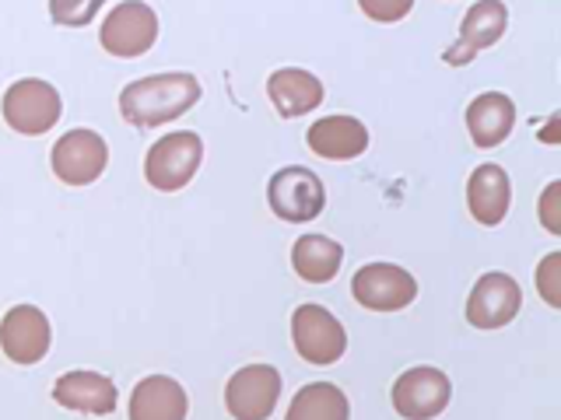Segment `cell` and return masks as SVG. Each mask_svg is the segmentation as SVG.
<instances>
[{"label":"cell","mask_w":561,"mask_h":420,"mask_svg":"<svg viewBox=\"0 0 561 420\" xmlns=\"http://www.w3.org/2000/svg\"><path fill=\"white\" fill-rule=\"evenodd\" d=\"M201 98V81L186 70L151 74L127 84L119 92V113L130 127H165V122L190 113Z\"/></svg>","instance_id":"6da1fadb"},{"label":"cell","mask_w":561,"mask_h":420,"mask_svg":"<svg viewBox=\"0 0 561 420\" xmlns=\"http://www.w3.org/2000/svg\"><path fill=\"white\" fill-rule=\"evenodd\" d=\"M201 162H204V140L193 130H175L158 140V144H151L145 158V179L158 192H175L186 183H193Z\"/></svg>","instance_id":"7a4b0ae2"},{"label":"cell","mask_w":561,"mask_h":420,"mask_svg":"<svg viewBox=\"0 0 561 420\" xmlns=\"http://www.w3.org/2000/svg\"><path fill=\"white\" fill-rule=\"evenodd\" d=\"M0 109H4V119H8L11 130L25 133V137H39L49 127H57V119L64 113V102H60V92L49 81L22 78L4 92V105H0Z\"/></svg>","instance_id":"3957f363"},{"label":"cell","mask_w":561,"mask_h":420,"mask_svg":"<svg viewBox=\"0 0 561 420\" xmlns=\"http://www.w3.org/2000/svg\"><path fill=\"white\" fill-rule=\"evenodd\" d=\"M291 340L295 350L309 364H333L344 358L347 350V332L337 323V315L323 305H298L291 315Z\"/></svg>","instance_id":"277c9868"},{"label":"cell","mask_w":561,"mask_h":420,"mask_svg":"<svg viewBox=\"0 0 561 420\" xmlns=\"http://www.w3.org/2000/svg\"><path fill=\"white\" fill-rule=\"evenodd\" d=\"M280 378L271 364H245L225 385V407L236 420H267L280 399Z\"/></svg>","instance_id":"5b68a950"},{"label":"cell","mask_w":561,"mask_h":420,"mask_svg":"<svg viewBox=\"0 0 561 420\" xmlns=\"http://www.w3.org/2000/svg\"><path fill=\"white\" fill-rule=\"evenodd\" d=\"M267 200L271 210L280 221H291V224H302L323 214V203H327V192L320 175L302 168V165H288L274 172V179L267 186Z\"/></svg>","instance_id":"8992f818"},{"label":"cell","mask_w":561,"mask_h":420,"mask_svg":"<svg viewBox=\"0 0 561 420\" xmlns=\"http://www.w3.org/2000/svg\"><path fill=\"white\" fill-rule=\"evenodd\" d=\"M351 294L368 312H400L417 298V280L397 262H368L351 277Z\"/></svg>","instance_id":"52a82bcc"},{"label":"cell","mask_w":561,"mask_h":420,"mask_svg":"<svg viewBox=\"0 0 561 420\" xmlns=\"http://www.w3.org/2000/svg\"><path fill=\"white\" fill-rule=\"evenodd\" d=\"M154 39H158V18L148 4H137V0L116 4L105 14L102 35H99L105 52H113L119 60H134L140 52H148Z\"/></svg>","instance_id":"ba28073f"},{"label":"cell","mask_w":561,"mask_h":420,"mask_svg":"<svg viewBox=\"0 0 561 420\" xmlns=\"http://www.w3.org/2000/svg\"><path fill=\"white\" fill-rule=\"evenodd\" d=\"M453 385L449 375L438 372V368H408L397 382H393V410L403 420H435L449 407Z\"/></svg>","instance_id":"9c48e42d"},{"label":"cell","mask_w":561,"mask_h":420,"mask_svg":"<svg viewBox=\"0 0 561 420\" xmlns=\"http://www.w3.org/2000/svg\"><path fill=\"white\" fill-rule=\"evenodd\" d=\"M49 165L60 183L88 186L110 165V148H105V140L95 130H70L57 140V148L49 154Z\"/></svg>","instance_id":"30bf717a"},{"label":"cell","mask_w":561,"mask_h":420,"mask_svg":"<svg viewBox=\"0 0 561 420\" xmlns=\"http://www.w3.org/2000/svg\"><path fill=\"white\" fill-rule=\"evenodd\" d=\"M49 340H53L49 319L35 305H14L0 319V350L14 364H39L49 354Z\"/></svg>","instance_id":"8fae6325"},{"label":"cell","mask_w":561,"mask_h":420,"mask_svg":"<svg viewBox=\"0 0 561 420\" xmlns=\"http://www.w3.org/2000/svg\"><path fill=\"white\" fill-rule=\"evenodd\" d=\"M523 305V291L508 273H484L467 298V323L473 329H502Z\"/></svg>","instance_id":"7c38bea8"},{"label":"cell","mask_w":561,"mask_h":420,"mask_svg":"<svg viewBox=\"0 0 561 420\" xmlns=\"http://www.w3.org/2000/svg\"><path fill=\"white\" fill-rule=\"evenodd\" d=\"M508 28V8L499 4V0H478L470 4V11L463 14V25H460V43L453 49L443 52V60L449 67H463L473 52H481L488 46H495Z\"/></svg>","instance_id":"4fadbf2b"},{"label":"cell","mask_w":561,"mask_h":420,"mask_svg":"<svg viewBox=\"0 0 561 420\" xmlns=\"http://www.w3.org/2000/svg\"><path fill=\"white\" fill-rule=\"evenodd\" d=\"M508 203H513V183L502 165L488 162L481 168L470 172V183H467V207L478 224L484 228H495L505 221L508 214Z\"/></svg>","instance_id":"5bb4252c"},{"label":"cell","mask_w":561,"mask_h":420,"mask_svg":"<svg viewBox=\"0 0 561 420\" xmlns=\"http://www.w3.org/2000/svg\"><path fill=\"white\" fill-rule=\"evenodd\" d=\"M306 140L312 154L327 158V162H351V158L365 154L368 127L355 116H323L309 127Z\"/></svg>","instance_id":"9a60e30c"},{"label":"cell","mask_w":561,"mask_h":420,"mask_svg":"<svg viewBox=\"0 0 561 420\" xmlns=\"http://www.w3.org/2000/svg\"><path fill=\"white\" fill-rule=\"evenodd\" d=\"M53 399L67 410L92 413V417H110L116 410V385L99 372H67L53 385Z\"/></svg>","instance_id":"2e32d148"},{"label":"cell","mask_w":561,"mask_h":420,"mask_svg":"<svg viewBox=\"0 0 561 420\" xmlns=\"http://www.w3.org/2000/svg\"><path fill=\"white\" fill-rule=\"evenodd\" d=\"M186 389L169 375H148L130 393V420H186Z\"/></svg>","instance_id":"e0dca14e"},{"label":"cell","mask_w":561,"mask_h":420,"mask_svg":"<svg viewBox=\"0 0 561 420\" xmlns=\"http://www.w3.org/2000/svg\"><path fill=\"white\" fill-rule=\"evenodd\" d=\"M516 127V102L505 92H484L467 105V130L478 148H499Z\"/></svg>","instance_id":"ac0fdd59"},{"label":"cell","mask_w":561,"mask_h":420,"mask_svg":"<svg viewBox=\"0 0 561 420\" xmlns=\"http://www.w3.org/2000/svg\"><path fill=\"white\" fill-rule=\"evenodd\" d=\"M267 95L274 102V109L295 119V116H306L312 113L316 105L323 102V84L309 70H298V67H285V70H274L271 81H267Z\"/></svg>","instance_id":"d6986e66"},{"label":"cell","mask_w":561,"mask_h":420,"mask_svg":"<svg viewBox=\"0 0 561 420\" xmlns=\"http://www.w3.org/2000/svg\"><path fill=\"white\" fill-rule=\"evenodd\" d=\"M341 262H344L341 242H333L327 235H302L291 245V267L309 284H330L341 273Z\"/></svg>","instance_id":"ffe728a7"},{"label":"cell","mask_w":561,"mask_h":420,"mask_svg":"<svg viewBox=\"0 0 561 420\" xmlns=\"http://www.w3.org/2000/svg\"><path fill=\"white\" fill-rule=\"evenodd\" d=\"M351 402L333 382H312L298 389L285 420H347Z\"/></svg>","instance_id":"44dd1931"},{"label":"cell","mask_w":561,"mask_h":420,"mask_svg":"<svg viewBox=\"0 0 561 420\" xmlns=\"http://www.w3.org/2000/svg\"><path fill=\"white\" fill-rule=\"evenodd\" d=\"M561 253H551V256H543V262L537 267V288L543 294V302L561 308Z\"/></svg>","instance_id":"7402d4cb"},{"label":"cell","mask_w":561,"mask_h":420,"mask_svg":"<svg viewBox=\"0 0 561 420\" xmlns=\"http://www.w3.org/2000/svg\"><path fill=\"white\" fill-rule=\"evenodd\" d=\"M99 8H102L99 0H88V4H67V0H53L49 14H53V22H60V25H88Z\"/></svg>","instance_id":"603a6c76"},{"label":"cell","mask_w":561,"mask_h":420,"mask_svg":"<svg viewBox=\"0 0 561 420\" xmlns=\"http://www.w3.org/2000/svg\"><path fill=\"white\" fill-rule=\"evenodd\" d=\"M414 4L411 0H400V4H376V0H362V11L368 18H376V22H400L403 14H408Z\"/></svg>","instance_id":"cb8c5ba5"},{"label":"cell","mask_w":561,"mask_h":420,"mask_svg":"<svg viewBox=\"0 0 561 420\" xmlns=\"http://www.w3.org/2000/svg\"><path fill=\"white\" fill-rule=\"evenodd\" d=\"M554 197H558V183H554V186H548V192H543V203H540L543 210H540V221H543V228H548L551 235H561V221L554 218V210H551V207H554Z\"/></svg>","instance_id":"d4e9b609"}]
</instances>
